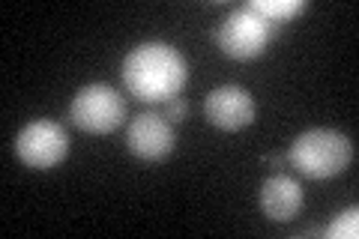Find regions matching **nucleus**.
Listing matches in <instances>:
<instances>
[{"label": "nucleus", "instance_id": "1", "mask_svg": "<svg viewBox=\"0 0 359 239\" xmlns=\"http://www.w3.org/2000/svg\"><path fill=\"white\" fill-rule=\"evenodd\" d=\"M123 84L138 102L147 105H165L168 99L183 96L189 81V66L180 48L162 39L141 42L123 57Z\"/></svg>", "mask_w": 359, "mask_h": 239}, {"label": "nucleus", "instance_id": "2", "mask_svg": "<svg viewBox=\"0 0 359 239\" xmlns=\"http://www.w3.org/2000/svg\"><path fill=\"white\" fill-rule=\"evenodd\" d=\"M287 162L309 179L339 177L353 162V141L339 129H309L294 138Z\"/></svg>", "mask_w": 359, "mask_h": 239}, {"label": "nucleus", "instance_id": "3", "mask_svg": "<svg viewBox=\"0 0 359 239\" xmlns=\"http://www.w3.org/2000/svg\"><path fill=\"white\" fill-rule=\"evenodd\" d=\"M69 117L81 132L108 135L120 129L123 120H126V99L111 84H102V81L87 84L72 96Z\"/></svg>", "mask_w": 359, "mask_h": 239}, {"label": "nucleus", "instance_id": "4", "mask_svg": "<svg viewBox=\"0 0 359 239\" xmlns=\"http://www.w3.org/2000/svg\"><path fill=\"white\" fill-rule=\"evenodd\" d=\"M15 156L33 170H51L69 156V135L57 120H30L15 138Z\"/></svg>", "mask_w": 359, "mask_h": 239}, {"label": "nucleus", "instance_id": "5", "mask_svg": "<svg viewBox=\"0 0 359 239\" xmlns=\"http://www.w3.org/2000/svg\"><path fill=\"white\" fill-rule=\"evenodd\" d=\"M216 39L219 48L233 60H255L266 51L269 39H273V25L252 13L249 6H240L219 25Z\"/></svg>", "mask_w": 359, "mask_h": 239}, {"label": "nucleus", "instance_id": "6", "mask_svg": "<svg viewBox=\"0 0 359 239\" xmlns=\"http://www.w3.org/2000/svg\"><path fill=\"white\" fill-rule=\"evenodd\" d=\"M126 146L138 162H165L177 146V135L159 111H144L132 117L129 132H126Z\"/></svg>", "mask_w": 359, "mask_h": 239}, {"label": "nucleus", "instance_id": "7", "mask_svg": "<svg viewBox=\"0 0 359 239\" xmlns=\"http://www.w3.org/2000/svg\"><path fill=\"white\" fill-rule=\"evenodd\" d=\"M255 96L240 84H222L204 99V117L222 132H240L255 123Z\"/></svg>", "mask_w": 359, "mask_h": 239}, {"label": "nucleus", "instance_id": "8", "mask_svg": "<svg viewBox=\"0 0 359 239\" xmlns=\"http://www.w3.org/2000/svg\"><path fill=\"white\" fill-rule=\"evenodd\" d=\"M302 203H306V198H302V186L294 177L273 174L261 186V212L269 221H278V224L294 221L302 212Z\"/></svg>", "mask_w": 359, "mask_h": 239}, {"label": "nucleus", "instance_id": "9", "mask_svg": "<svg viewBox=\"0 0 359 239\" xmlns=\"http://www.w3.org/2000/svg\"><path fill=\"white\" fill-rule=\"evenodd\" d=\"M245 6L276 27V25H282V21L299 15L302 9H306V0H249Z\"/></svg>", "mask_w": 359, "mask_h": 239}, {"label": "nucleus", "instance_id": "10", "mask_svg": "<svg viewBox=\"0 0 359 239\" xmlns=\"http://www.w3.org/2000/svg\"><path fill=\"white\" fill-rule=\"evenodd\" d=\"M323 236H330V239H356L359 236V210L356 207L344 210L339 219L323 231Z\"/></svg>", "mask_w": 359, "mask_h": 239}, {"label": "nucleus", "instance_id": "11", "mask_svg": "<svg viewBox=\"0 0 359 239\" xmlns=\"http://www.w3.org/2000/svg\"><path fill=\"white\" fill-rule=\"evenodd\" d=\"M159 114H162L168 123H183V120L189 117V102H186L183 96H174V99H168V102H165Z\"/></svg>", "mask_w": 359, "mask_h": 239}, {"label": "nucleus", "instance_id": "12", "mask_svg": "<svg viewBox=\"0 0 359 239\" xmlns=\"http://www.w3.org/2000/svg\"><path fill=\"white\" fill-rule=\"evenodd\" d=\"M264 162H266V165H273V168H282V165L287 162V156H282V153H266V156H264Z\"/></svg>", "mask_w": 359, "mask_h": 239}]
</instances>
